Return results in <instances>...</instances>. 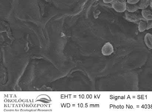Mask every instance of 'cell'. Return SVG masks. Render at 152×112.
I'll return each mask as SVG.
<instances>
[{
    "instance_id": "6da1fadb",
    "label": "cell",
    "mask_w": 152,
    "mask_h": 112,
    "mask_svg": "<svg viewBox=\"0 0 152 112\" xmlns=\"http://www.w3.org/2000/svg\"><path fill=\"white\" fill-rule=\"evenodd\" d=\"M126 19L129 22H137L141 20H146L142 16L141 12L136 11L134 12H129L126 11L124 12Z\"/></svg>"
},
{
    "instance_id": "7a4b0ae2",
    "label": "cell",
    "mask_w": 152,
    "mask_h": 112,
    "mask_svg": "<svg viewBox=\"0 0 152 112\" xmlns=\"http://www.w3.org/2000/svg\"><path fill=\"white\" fill-rule=\"evenodd\" d=\"M126 1L115 0L112 3V8L118 13L124 12L126 11Z\"/></svg>"
},
{
    "instance_id": "3957f363",
    "label": "cell",
    "mask_w": 152,
    "mask_h": 112,
    "mask_svg": "<svg viewBox=\"0 0 152 112\" xmlns=\"http://www.w3.org/2000/svg\"><path fill=\"white\" fill-rule=\"evenodd\" d=\"M114 52L113 46L110 42H107L103 46L102 49V53L104 56H109Z\"/></svg>"
},
{
    "instance_id": "277c9868",
    "label": "cell",
    "mask_w": 152,
    "mask_h": 112,
    "mask_svg": "<svg viewBox=\"0 0 152 112\" xmlns=\"http://www.w3.org/2000/svg\"><path fill=\"white\" fill-rule=\"evenodd\" d=\"M143 17L147 21L152 20V9L150 6L142 10L141 12Z\"/></svg>"
},
{
    "instance_id": "5b68a950",
    "label": "cell",
    "mask_w": 152,
    "mask_h": 112,
    "mask_svg": "<svg viewBox=\"0 0 152 112\" xmlns=\"http://www.w3.org/2000/svg\"><path fill=\"white\" fill-rule=\"evenodd\" d=\"M140 9L137 4H130L126 2V10L129 12H134Z\"/></svg>"
},
{
    "instance_id": "8992f818",
    "label": "cell",
    "mask_w": 152,
    "mask_h": 112,
    "mask_svg": "<svg viewBox=\"0 0 152 112\" xmlns=\"http://www.w3.org/2000/svg\"><path fill=\"white\" fill-rule=\"evenodd\" d=\"M151 0H140L137 3L140 9L142 10L150 6Z\"/></svg>"
},
{
    "instance_id": "52a82bcc",
    "label": "cell",
    "mask_w": 152,
    "mask_h": 112,
    "mask_svg": "<svg viewBox=\"0 0 152 112\" xmlns=\"http://www.w3.org/2000/svg\"><path fill=\"white\" fill-rule=\"evenodd\" d=\"M144 42L147 47L152 49V34L147 33L144 37Z\"/></svg>"
},
{
    "instance_id": "ba28073f",
    "label": "cell",
    "mask_w": 152,
    "mask_h": 112,
    "mask_svg": "<svg viewBox=\"0 0 152 112\" xmlns=\"http://www.w3.org/2000/svg\"><path fill=\"white\" fill-rule=\"evenodd\" d=\"M147 20H141L139 22L138 29L140 32L142 33L147 30Z\"/></svg>"
},
{
    "instance_id": "9c48e42d",
    "label": "cell",
    "mask_w": 152,
    "mask_h": 112,
    "mask_svg": "<svg viewBox=\"0 0 152 112\" xmlns=\"http://www.w3.org/2000/svg\"><path fill=\"white\" fill-rule=\"evenodd\" d=\"M147 30L152 28V20L147 21Z\"/></svg>"
},
{
    "instance_id": "30bf717a",
    "label": "cell",
    "mask_w": 152,
    "mask_h": 112,
    "mask_svg": "<svg viewBox=\"0 0 152 112\" xmlns=\"http://www.w3.org/2000/svg\"><path fill=\"white\" fill-rule=\"evenodd\" d=\"M140 0H127L126 2L130 4H137Z\"/></svg>"
},
{
    "instance_id": "8fae6325",
    "label": "cell",
    "mask_w": 152,
    "mask_h": 112,
    "mask_svg": "<svg viewBox=\"0 0 152 112\" xmlns=\"http://www.w3.org/2000/svg\"><path fill=\"white\" fill-rule=\"evenodd\" d=\"M115 1V0H103V2L106 4H110Z\"/></svg>"
},
{
    "instance_id": "7c38bea8",
    "label": "cell",
    "mask_w": 152,
    "mask_h": 112,
    "mask_svg": "<svg viewBox=\"0 0 152 112\" xmlns=\"http://www.w3.org/2000/svg\"><path fill=\"white\" fill-rule=\"evenodd\" d=\"M150 6L152 9V0H151V2H150Z\"/></svg>"
},
{
    "instance_id": "4fadbf2b",
    "label": "cell",
    "mask_w": 152,
    "mask_h": 112,
    "mask_svg": "<svg viewBox=\"0 0 152 112\" xmlns=\"http://www.w3.org/2000/svg\"><path fill=\"white\" fill-rule=\"evenodd\" d=\"M121 1H126V0H121Z\"/></svg>"
}]
</instances>
